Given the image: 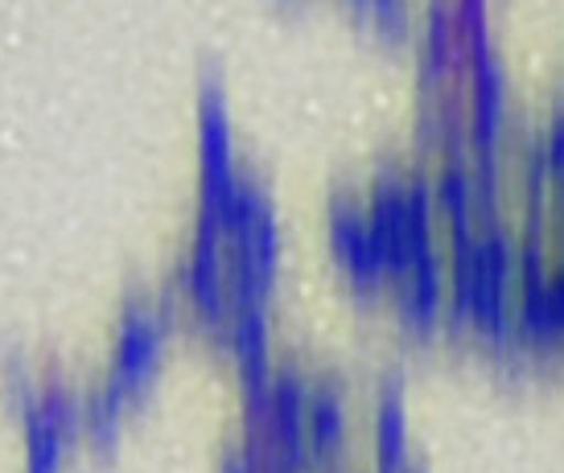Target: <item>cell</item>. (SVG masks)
<instances>
[{
	"instance_id": "6da1fadb",
	"label": "cell",
	"mask_w": 564,
	"mask_h": 473,
	"mask_svg": "<svg viewBox=\"0 0 564 473\" xmlns=\"http://www.w3.org/2000/svg\"><path fill=\"white\" fill-rule=\"evenodd\" d=\"M173 333H177V326L161 314L158 300L144 297V293H128L120 314H116L111 363H108V375H104L116 392L124 395L128 404L141 399L158 383Z\"/></svg>"
},
{
	"instance_id": "7a4b0ae2",
	"label": "cell",
	"mask_w": 564,
	"mask_h": 473,
	"mask_svg": "<svg viewBox=\"0 0 564 473\" xmlns=\"http://www.w3.org/2000/svg\"><path fill=\"white\" fill-rule=\"evenodd\" d=\"M194 136H198V210L219 215L223 198L239 174L236 120L231 99L215 70H203L198 79V103H194Z\"/></svg>"
},
{
	"instance_id": "3957f363",
	"label": "cell",
	"mask_w": 564,
	"mask_h": 473,
	"mask_svg": "<svg viewBox=\"0 0 564 473\" xmlns=\"http://www.w3.org/2000/svg\"><path fill=\"white\" fill-rule=\"evenodd\" d=\"M326 248L343 264L346 280L359 297L388 293V243L367 219L362 198L346 189L329 194L326 202Z\"/></svg>"
},
{
	"instance_id": "277c9868",
	"label": "cell",
	"mask_w": 564,
	"mask_h": 473,
	"mask_svg": "<svg viewBox=\"0 0 564 473\" xmlns=\"http://www.w3.org/2000/svg\"><path fill=\"white\" fill-rule=\"evenodd\" d=\"M445 300H449V260H445V248L433 243L412 264L404 280L392 288V314L400 333L433 338L441 330V317H445Z\"/></svg>"
},
{
	"instance_id": "5b68a950",
	"label": "cell",
	"mask_w": 564,
	"mask_h": 473,
	"mask_svg": "<svg viewBox=\"0 0 564 473\" xmlns=\"http://www.w3.org/2000/svg\"><path fill=\"white\" fill-rule=\"evenodd\" d=\"M466 111H470V153H499L502 124L511 116V79L495 46L466 63Z\"/></svg>"
},
{
	"instance_id": "8992f818",
	"label": "cell",
	"mask_w": 564,
	"mask_h": 473,
	"mask_svg": "<svg viewBox=\"0 0 564 473\" xmlns=\"http://www.w3.org/2000/svg\"><path fill=\"white\" fill-rule=\"evenodd\" d=\"M416 30H421V50H416V87H421V95L462 87V79H466V58L457 50L454 4H429Z\"/></svg>"
},
{
	"instance_id": "52a82bcc",
	"label": "cell",
	"mask_w": 564,
	"mask_h": 473,
	"mask_svg": "<svg viewBox=\"0 0 564 473\" xmlns=\"http://www.w3.org/2000/svg\"><path fill=\"white\" fill-rule=\"evenodd\" d=\"M416 144H421V153H433V157H441V161H470V111H466V87L421 95V111H416Z\"/></svg>"
},
{
	"instance_id": "ba28073f",
	"label": "cell",
	"mask_w": 564,
	"mask_h": 473,
	"mask_svg": "<svg viewBox=\"0 0 564 473\" xmlns=\"http://www.w3.org/2000/svg\"><path fill=\"white\" fill-rule=\"evenodd\" d=\"M350 432H355V408H350L346 383L334 375H317L310 416H305V437H310L314 458L329 470H338L346 444H350Z\"/></svg>"
},
{
	"instance_id": "9c48e42d",
	"label": "cell",
	"mask_w": 564,
	"mask_h": 473,
	"mask_svg": "<svg viewBox=\"0 0 564 473\" xmlns=\"http://www.w3.org/2000/svg\"><path fill=\"white\" fill-rule=\"evenodd\" d=\"M227 300H231V317H227L219 350L231 354L239 375L268 371V366L276 363L272 359V305H268V297H227Z\"/></svg>"
},
{
	"instance_id": "30bf717a",
	"label": "cell",
	"mask_w": 564,
	"mask_h": 473,
	"mask_svg": "<svg viewBox=\"0 0 564 473\" xmlns=\"http://www.w3.org/2000/svg\"><path fill=\"white\" fill-rule=\"evenodd\" d=\"M371 444H376L379 473L412 470V428H408V404L400 378H388L379 387L376 411H371Z\"/></svg>"
},
{
	"instance_id": "8fae6325",
	"label": "cell",
	"mask_w": 564,
	"mask_h": 473,
	"mask_svg": "<svg viewBox=\"0 0 564 473\" xmlns=\"http://www.w3.org/2000/svg\"><path fill=\"white\" fill-rule=\"evenodd\" d=\"M516 330L532 359H552L564 350V330L556 305H552L549 280L519 284L516 288Z\"/></svg>"
},
{
	"instance_id": "7c38bea8",
	"label": "cell",
	"mask_w": 564,
	"mask_h": 473,
	"mask_svg": "<svg viewBox=\"0 0 564 473\" xmlns=\"http://www.w3.org/2000/svg\"><path fill=\"white\" fill-rule=\"evenodd\" d=\"M124 411H128L124 395L116 392L108 378H99L95 387L83 392V441L91 444L95 453L116 449L120 437H124Z\"/></svg>"
},
{
	"instance_id": "4fadbf2b",
	"label": "cell",
	"mask_w": 564,
	"mask_h": 473,
	"mask_svg": "<svg viewBox=\"0 0 564 473\" xmlns=\"http://www.w3.org/2000/svg\"><path fill=\"white\" fill-rule=\"evenodd\" d=\"M433 202H437V215L449 227H474L478 222V215H474L470 161H441V169L433 174Z\"/></svg>"
},
{
	"instance_id": "5bb4252c",
	"label": "cell",
	"mask_w": 564,
	"mask_h": 473,
	"mask_svg": "<svg viewBox=\"0 0 564 473\" xmlns=\"http://www.w3.org/2000/svg\"><path fill=\"white\" fill-rule=\"evenodd\" d=\"M21 420H25V473H63L66 449H70L63 428L54 425L37 404Z\"/></svg>"
},
{
	"instance_id": "9a60e30c",
	"label": "cell",
	"mask_w": 564,
	"mask_h": 473,
	"mask_svg": "<svg viewBox=\"0 0 564 473\" xmlns=\"http://www.w3.org/2000/svg\"><path fill=\"white\" fill-rule=\"evenodd\" d=\"M470 186H474V215L499 219L507 202V161L502 153H470Z\"/></svg>"
},
{
	"instance_id": "2e32d148",
	"label": "cell",
	"mask_w": 564,
	"mask_h": 473,
	"mask_svg": "<svg viewBox=\"0 0 564 473\" xmlns=\"http://www.w3.org/2000/svg\"><path fill=\"white\" fill-rule=\"evenodd\" d=\"M350 16L362 21L371 33L388 37V42H408L416 33V9L400 4V0H376V4H350Z\"/></svg>"
},
{
	"instance_id": "e0dca14e",
	"label": "cell",
	"mask_w": 564,
	"mask_h": 473,
	"mask_svg": "<svg viewBox=\"0 0 564 473\" xmlns=\"http://www.w3.org/2000/svg\"><path fill=\"white\" fill-rule=\"evenodd\" d=\"M0 392L9 399V408L13 411H25L37 404V392H42V375L33 371V363L25 354H4V363H0Z\"/></svg>"
},
{
	"instance_id": "ac0fdd59",
	"label": "cell",
	"mask_w": 564,
	"mask_h": 473,
	"mask_svg": "<svg viewBox=\"0 0 564 473\" xmlns=\"http://www.w3.org/2000/svg\"><path fill=\"white\" fill-rule=\"evenodd\" d=\"M454 33H457V50H462V58L470 63L474 54H482L490 50V9H486L482 0H462L454 4Z\"/></svg>"
},
{
	"instance_id": "d6986e66",
	"label": "cell",
	"mask_w": 564,
	"mask_h": 473,
	"mask_svg": "<svg viewBox=\"0 0 564 473\" xmlns=\"http://www.w3.org/2000/svg\"><path fill=\"white\" fill-rule=\"evenodd\" d=\"M544 148H549V165H552V182L564 177V103L552 108V116L544 120Z\"/></svg>"
},
{
	"instance_id": "ffe728a7",
	"label": "cell",
	"mask_w": 564,
	"mask_h": 473,
	"mask_svg": "<svg viewBox=\"0 0 564 473\" xmlns=\"http://www.w3.org/2000/svg\"><path fill=\"white\" fill-rule=\"evenodd\" d=\"M215 473H264V470H260V461L243 449V441H236V444H227V449L219 453V465H215Z\"/></svg>"
},
{
	"instance_id": "44dd1931",
	"label": "cell",
	"mask_w": 564,
	"mask_h": 473,
	"mask_svg": "<svg viewBox=\"0 0 564 473\" xmlns=\"http://www.w3.org/2000/svg\"><path fill=\"white\" fill-rule=\"evenodd\" d=\"M268 473H289V470H268Z\"/></svg>"
},
{
	"instance_id": "7402d4cb",
	"label": "cell",
	"mask_w": 564,
	"mask_h": 473,
	"mask_svg": "<svg viewBox=\"0 0 564 473\" xmlns=\"http://www.w3.org/2000/svg\"><path fill=\"white\" fill-rule=\"evenodd\" d=\"M404 473H421V470H404Z\"/></svg>"
}]
</instances>
